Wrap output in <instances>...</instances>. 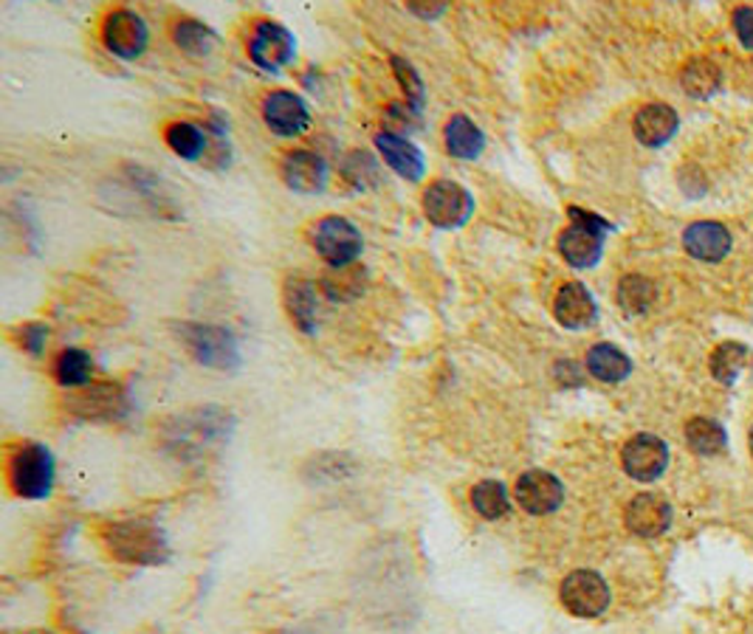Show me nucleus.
<instances>
[{
	"instance_id": "obj_1",
	"label": "nucleus",
	"mask_w": 753,
	"mask_h": 634,
	"mask_svg": "<svg viewBox=\"0 0 753 634\" xmlns=\"http://www.w3.org/2000/svg\"><path fill=\"white\" fill-rule=\"evenodd\" d=\"M234 426L238 420L223 406H195L170 417L161 426V443L184 463H198L209 451H218L220 446L229 443Z\"/></svg>"
},
{
	"instance_id": "obj_2",
	"label": "nucleus",
	"mask_w": 753,
	"mask_h": 634,
	"mask_svg": "<svg viewBox=\"0 0 753 634\" xmlns=\"http://www.w3.org/2000/svg\"><path fill=\"white\" fill-rule=\"evenodd\" d=\"M105 550L127 566H161L170 561L172 547L165 527L153 519H117L99 531Z\"/></svg>"
},
{
	"instance_id": "obj_3",
	"label": "nucleus",
	"mask_w": 753,
	"mask_h": 634,
	"mask_svg": "<svg viewBox=\"0 0 753 634\" xmlns=\"http://www.w3.org/2000/svg\"><path fill=\"white\" fill-rule=\"evenodd\" d=\"M9 488L17 499L42 502L51 497L57 483V463L51 449L42 443H21L9 451L7 463Z\"/></svg>"
},
{
	"instance_id": "obj_4",
	"label": "nucleus",
	"mask_w": 753,
	"mask_h": 634,
	"mask_svg": "<svg viewBox=\"0 0 753 634\" xmlns=\"http://www.w3.org/2000/svg\"><path fill=\"white\" fill-rule=\"evenodd\" d=\"M172 330L201 367L234 373L243 364L240 341L232 330L220 328V325H204V321H181Z\"/></svg>"
},
{
	"instance_id": "obj_5",
	"label": "nucleus",
	"mask_w": 753,
	"mask_h": 634,
	"mask_svg": "<svg viewBox=\"0 0 753 634\" xmlns=\"http://www.w3.org/2000/svg\"><path fill=\"white\" fill-rule=\"evenodd\" d=\"M568 218L570 225L556 240L559 254L573 268H593L602 259L604 237L612 232V225L593 211L579 209V206H570Z\"/></svg>"
},
{
	"instance_id": "obj_6",
	"label": "nucleus",
	"mask_w": 753,
	"mask_h": 634,
	"mask_svg": "<svg viewBox=\"0 0 753 634\" xmlns=\"http://www.w3.org/2000/svg\"><path fill=\"white\" fill-rule=\"evenodd\" d=\"M424 215L435 229L440 232H454L472 220L474 215V195L458 181L440 178L432 181L424 190Z\"/></svg>"
},
{
	"instance_id": "obj_7",
	"label": "nucleus",
	"mask_w": 753,
	"mask_h": 634,
	"mask_svg": "<svg viewBox=\"0 0 753 634\" xmlns=\"http://www.w3.org/2000/svg\"><path fill=\"white\" fill-rule=\"evenodd\" d=\"M311 243L330 268H350L364 252L362 232L353 220L342 218V215H328V218L316 220L314 229H311Z\"/></svg>"
},
{
	"instance_id": "obj_8",
	"label": "nucleus",
	"mask_w": 753,
	"mask_h": 634,
	"mask_svg": "<svg viewBox=\"0 0 753 634\" xmlns=\"http://www.w3.org/2000/svg\"><path fill=\"white\" fill-rule=\"evenodd\" d=\"M248 60L266 74H280L296 57V37L277 21L254 23L248 35Z\"/></svg>"
},
{
	"instance_id": "obj_9",
	"label": "nucleus",
	"mask_w": 753,
	"mask_h": 634,
	"mask_svg": "<svg viewBox=\"0 0 753 634\" xmlns=\"http://www.w3.org/2000/svg\"><path fill=\"white\" fill-rule=\"evenodd\" d=\"M102 42L113 57L133 62L150 46V26L133 9H113L102 23Z\"/></svg>"
},
{
	"instance_id": "obj_10",
	"label": "nucleus",
	"mask_w": 753,
	"mask_h": 634,
	"mask_svg": "<svg viewBox=\"0 0 753 634\" xmlns=\"http://www.w3.org/2000/svg\"><path fill=\"white\" fill-rule=\"evenodd\" d=\"M562 607L575 618H598L610 607V587L593 570H575L559 587Z\"/></svg>"
},
{
	"instance_id": "obj_11",
	"label": "nucleus",
	"mask_w": 753,
	"mask_h": 634,
	"mask_svg": "<svg viewBox=\"0 0 753 634\" xmlns=\"http://www.w3.org/2000/svg\"><path fill=\"white\" fill-rule=\"evenodd\" d=\"M263 122L282 138L302 136L311 127V108L294 90H271L263 99Z\"/></svg>"
},
{
	"instance_id": "obj_12",
	"label": "nucleus",
	"mask_w": 753,
	"mask_h": 634,
	"mask_svg": "<svg viewBox=\"0 0 753 634\" xmlns=\"http://www.w3.org/2000/svg\"><path fill=\"white\" fill-rule=\"evenodd\" d=\"M514 499L531 516H548L559 511L564 502V485L550 471L531 468L514 485Z\"/></svg>"
},
{
	"instance_id": "obj_13",
	"label": "nucleus",
	"mask_w": 753,
	"mask_h": 634,
	"mask_svg": "<svg viewBox=\"0 0 753 634\" xmlns=\"http://www.w3.org/2000/svg\"><path fill=\"white\" fill-rule=\"evenodd\" d=\"M623 471L630 474L637 483H652L658 479L660 474L669 465V449L660 437L655 435H635L630 443L623 446L621 451Z\"/></svg>"
},
{
	"instance_id": "obj_14",
	"label": "nucleus",
	"mask_w": 753,
	"mask_h": 634,
	"mask_svg": "<svg viewBox=\"0 0 753 634\" xmlns=\"http://www.w3.org/2000/svg\"><path fill=\"white\" fill-rule=\"evenodd\" d=\"M378 156L384 158V164L390 167L398 178H404L410 184H421L426 175V156L418 144L410 142L406 136H398L390 130H381L376 136Z\"/></svg>"
},
{
	"instance_id": "obj_15",
	"label": "nucleus",
	"mask_w": 753,
	"mask_h": 634,
	"mask_svg": "<svg viewBox=\"0 0 753 634\" xmlns=\"http://www.w3.org/2000/svg\"><path fill=\"white\" fill-rule=\"evenodd\" d=\"M280 175L291 192L300 195H319L328 186V161L323 156H316L314 150H294L282 158Z\"/></svg>"
},
{
	"instance_id": "obj_16",
	"label": "nucleus",
	"mask_w": 753,
	"mask_h": 634,
	"mask_svg": "<svg viewBox=\"0 0 753 634\" xmlns=\"http://www.w3.org/2000/svg\"><path fill=\"white\" fill-rule=\"evenodd\" d=\"M74 412L88 420H119L131 412V403L119 383H90L76 398H71Z\"/></svg>"
},
{
	"instance_id": "obj_17",
	"label": "nucleus",
	"mask_w": 753,
	"mask_h": 634,
	"mask_svg": "<svg viewBox=\"0 0 753 634\" xmlns=\"http://www.w3.org/2000/svg\"><path fill=\"white\" fill-rule=\"evenodd\" d=\"M623 522H627V527L635 536L655 539V536L669 531L671 508L658 493H637L630 505H627V511H623Z\"/></svg>"
},
{
	"instance_id": "obj_18",
	"label": "nucleus",
	"mask_w": 753,
	"mask_h": 634,
	"mask_svg": "<svg viewBox=\"0 0 753 634\" xmlns=\"http://www.w3.org/2000/svg\"><path fill=\"white\" fill-rule=\"evenodd\" d=\"M554 316L556 321L568 330H584L590 325H596L598 305L587 285L582 282H568L559 288V294L554 300Z\"/></svg>"
},
{
	"instance_id": "obj_19",
	"label": "nucleus",
	"mask_w": 753,
	"mask_h": 634,
	"mask_svg": "<svg viewBox=\"0 0 753 634\" xmlns=\"http://www.w3.org/2000/svg\"><path fill=\"white\" fill-rule=\"evenodd\" d=\"M282 302H286V310L294 321V328L305 336L316 333V314H319V294H316V285L305 277H288L286 285H282Z\"/></svg>"
},
{
	"instance_id": "obj_20",
	"label": "nucleus",
	"mask_w": 753,
	"mask_h": 634,
	"mask_svg": "<svg viewBox=\"0 0 753 634\" xmlns=\"http://www.w3.org/2000/svg\"><path fill=\"white\" fill-rule=\"evenodd\" d=\"M444 144L446 153L458 161H477L486 153V133L466 113H454L444 124Z\"/></svg>"
},
{
	"instance_id": "obj_21",
	"label": "nucleus",
	"mask_w": 753,
	"mask_h": 634,
	"mask_svg": "<svg viewBox=\"0 0 753 634\" xmlns=\"http://www.w3.org/2000/svg\"><path fill=\"white\" fill-rule=\"evenodd\" d=\"M683 248L694 259L717 263V259H722L731 252V234H728V229L722 223L700 220V223H692L683 232Z\"/></svg>"
},
{
	"instance_id": "obj_22",
	"label": "nucleus",
	"mask_w": 753,
	"mask_h": 634,
	"mask_svg": "<svg viewBox=\"0 0 753 634\" xmlns=\"http://www.w3.org/2000/svg\"><path fill=\"white\" fill-rule=\"evenodd\" d=\"M678 113L669 105H644V108L635 113V122H632V130H635V138L644 147H660V144L669 142L675 133H678Z\"/></svg>"
},
{
	"instance_id": "obj_23",
	"label": "nucleus",
	"mask_w": 753,
	"mask_h": 634,
	"mask_svg": "<svg viewBox=\"0 0 753 634\" xmlns=\"http://www.w3.org/2000/svg\"><path fill=\"white\" fill-rule=\"evenodd\" d=\"M165 142L170 144V150L175 153V156L190 161V164H198L201 158L209 156V147H212L209 130H201L198 124L192 122L167 124Z\"/></svg>"
},
{
	"instance_id": "obj_24",
	"label": "nucleus",
	"mask_w": 753,
	"mask_h": 634,
	"mask_svg": "<svg viewBox=\"0 0 753 634\" xmlns=\"http://www.w3.org/2000/svg\"><path fill=\"white\" fill-rule=\"evenodd\" d=\"M587 373L602 383H621L630 378L632 362L616 344H596L587 353Z\"/></svg>"
},
{
	"instance_id": "obj_25",
	"label": "nucleus",
	"mask_w": 753,
	"mask_h": 634,
	"mask_svg": "<svg viewBox=\"0 0 753 634\" xmlns=\"http://www.w3.org/2000/svg\"><path fill=\"white\" fill-rule=\"evenodd\" d=\"M751 367L753 353L745 344H740V341H726V344H719L712 353V376L717 378L719 383H726V387H731V383Z\"/></svg>"
},
{
	"instance_id": "obj_26",
	"label": "nucleus",
	"mask_w": 753,
	"mask_h": 634,
	"mask_svg": "<svg viewBox=\"0 0 753 634\" xmlns=\"http://www.w3.org/2000/svg\"><path fill=\"white\" fill-rule=\"evenodd\" d=\"M54 378L65 389H85L94 378V358L85 350L69 348L54 358Z\"/></svg>"
},
{
	"instance_id": "obj_27",
	"label": "nucleus",
	"mask_w": 753,
	"mask_h": 634,
	"mask_svg": "<svg viewBox=\"0 0 753 634\" xmlns=\"http://www.w3.org/2000/svg\"><path fill=\"white\" fill-rule=\"evenodd\" d=\"M172 40L190 57H209L215 51V46H218L215 28L201 21H192V17H184V21L172 26Z\"/></svg>"
},
{
	"instance_id": "obj_28",
	"label": "nucleus",
	"mask_w": 753,
	"mask_h": 634,
	"mask_svg": "<svg viewBox=\"0 0 753 634\" xmlns=\"http://www.w3.org/2000/svg\"><path fill=\"white\" fill-rule=\"evenodd\" d=\"M472 508L486 522H497L511 513V493L500 479H483L472 488Z\"/></svg>"
},
{
	"instance_id": "obj_29",
	"label": "nucleus",
	"mask_w": 753,
	"mask_h": 634,
	"mask_svg": "<svg viewBox=\"0 0 753 634\" xmlns=\"http://www.w3.org/2000/svg\"><path fill=\"white\" fill-rule=\"evenodd\" d=\"M655 296H658L655 282L641 277V273H627V277H621V282H618V305H621V310L627 316L646 314L652 307V302H655Z\"/></svg>"
},
{
	"instance_id": "obj_30",
	"label": "nucleus",
	"mask_w": 753,
	"mask_h": 634,
	"mask_svg": "<svg viewBox=\"0 0 753 634\" xmlns=\"http://www.w3.org/2000/svg\"><path fill=\"white\" fill-rule=\"evenodd\" d=\"M685 440H689L692 451L700 454V458L722 454L728 446L726 429H722L717 420H712V417H694V420H689V426H685Z\"/></svg>"
},
{
	"instance_id": "obj_31",
	"label": "nucleus",
	"mask_w": 753,
	"mask_h": 634,
	"mask_svg": "<svg viewBox=\"0 0 753 634\" xmlns=\"http://www.w3.org/2000/svg\"><path fill=\"white\" fill-rule=\"evenodd\" d=\"M680 83H683V90L689 96H694V99H706V96H714L719 90L722 74H719V69L712 60H706V57H694L683 69V74H680Z\"/></svg>"
},
{
	"instance_id": "obj_32",
	"label": "nucleus",
	"mask_w": 753,
	"mask_h": 634,
	"mask_svg": "<svg viewBox=\"0 0 753 634\" xmlns=\"http://www.w3.org/2000/svg\"><path fill=\"white\" fill-rule=\"evenodd\" d=\"M342 175L353 190H376L381 184V161L367 150H350L342 158Z\"/></svg>"
},
{
	"instance_id": "obj_33",
	"label": "nucleus",
	"mask_w": 753,
	"mask_h": 634,
	"mask_svg": "<svg viewBox=\"0 0 753 634\" xmlns=\"http://www.w3.org/2000/svg\"><path fill=\"white\" fill-rule=\"evenodd\" d=\"M364 282H367V277H364L362 268H330L323 277V282H319V288L333 302H353L356 296H362Z\"/></svg>"
},
{
	"instance_id": "obj_34",
	"label": "nucleus",
	"mask_w": 753,
	"mask_h": 634,
	"mask_svg": "<svg viewBox=\"0 0 753 634\" xmlns=\"http://www.w3.org/2000/svg\"><path fill=\"white\" fill-rule=\"evenodd\" d=\"M390 62H392V71H396V76H398V85H401V90H404V96H406V105H412V108L424 113L426 85H424V80H421L418 71H415V65H412L410 60H404V57H392Z\"/></svg>"
},
{
	"instance_id": "obj_35",
	"label": "nucleus",
	"mask_w": 753,
	"mask_h": 634,
	"mask_svg": "<svg viewBox=\"0 0 753 634\" xmlns=\"http://www.w3.org/2000/svg\"><path fill=\"white\" fill-rule=\"evenodd\" d=\"M387 130L390 133H398V136L410 138L412 130L421 127V110H415L412 105L406 102H396L387 108Z\"/></svg>"
},
{
	"instance_id": "obj_36",
	"label": "nucleus",
	"mask_w": 753,
	"mask_h": 634,
	"mask_svg": "<svg viewBox=\"0 0 753 634\" xmlns=\"http://www.w3.org/2000/svg\"><path fill=\"white\" fill-rule=\"evenodd\" d=\"M48 336H51L48 325H42V321H28V325L17 328V348L26 350L28 355H42V350H46L48 344Z\"/></svg>"
},
{
	"instance_id": "obj_37",
	"label": "nucleus",
	"mask_w": 753,
	"mask_h": 634,
	"mask_svg": "<svg viewBox=\"0 0 753 634\" xmlns=\"http://www.w3.org/2000/svg\"><path fill=\"white\" fill-rule=\"evenodd\" d=\"M733 32L742 40V46L753 48V9L740 7L733 9Z\"/></svg>"
},
{
	"instance_id": "obj_38",
	"label": "nucleus",
	"mask_w": 753,
	"mask_h": 634,
	"mask_svg": "<svg viewBox=\"0 0 753 634\" xmlns=\"http://www.w3.org/2000/svg\"><path fill=\"white\" fill-rule=\"evenodd\" d=\"M556 378H559V383H564V387H579V383H582V376H579V369H575L573 362L556 364Z\"/></svg>"
},
{
	"instance_id": "obj_39",
	"label": "nucleus",
	"mask_w": 753,
	"mask_h": 634,
	"mask_svg": "<svg viewBox=\"0 0 753 634\" xmlns=\"http://www.w3.org/2000/svg\"><path fill=\"white\" fill-rule=\"evenodd\" d=\"M410 12L421 14V17H426V21H435V17H440V14L446 12V3H435V7H418V3H410Z\"/></svg>"
}]
</instances>
